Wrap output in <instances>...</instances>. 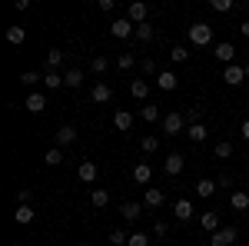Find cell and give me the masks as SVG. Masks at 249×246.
I'll use <instances>...</instances> for the list:
<instances>
[{
	"label": "cell",
	"instance_id": "cell-7",
	"mask_svg": "<svg viewBox=\"0 0 249 246\" xmlns=\"http://www.w3.org/2000/svg\"><path fill=\"white\" fill-rule=\"evenodd\" d=\"M183 167H186V156H183V153H170V156H166V163H163V170L170 173V176H179Z\"/></svg>",
	"mask_w": 249,
	"mask_h": 246
},
{
	"label": "cell",
	"instance_id": "cell-47",
	"mask_svg": "<svg viewBox=\"0 0 249 246\" xmlns=\"http://www.w3.org/2000/svg\"><path fill=\"white\" fill-rule=\"evenodd\" d=\"M239 34H243V37H249V20H243V23H239Z\"/></svg>",
	"mask_w": 249,
	"mask_h": 246
},
{
	"label": "cell",
	"instance_id": "cell-24",
	"mask_svg": "<svg viewBox=\"0 0 249 246\" xmlns=\"http://www.w3.org/2000/svg\"><path fill=\"white\" fill-rule=\"evenodd\" d=\"M173 213H176L179 220H190V216H193V203H190V200H176V207H173Z\"/></svg>",
	"mask_w": 249,
	"mask_h": 246
},
{
	"label": "cell",
	"instance_id": "cell-25",
	"mask_svg": "<svg viewBox=\"0 0 249 246\" xmlns=\"http://www.w3.org/2000/svg\"><path fill=\"white\" fill-rule=\"evenodd\" d=\"M216 183H213V180H199V183H196V196H203V200H206V196H213V193H216Z\"/></svg>",
	"mask_w": 249,
	"mask_h": 246
},
{
	"label": "cell",
	"instance_id": "cell-17",
	"mask_svg": "<svg viewBox=\"0 0 249 246\" xmlns=\"http://www.w3.org/2000/svg\"><path fill=\"white\" fill-rule=\"evenodd\" d=\"M57 143H60V147H70V143H77V130H73L70 123H67V127H60V130H57Z\"/></svg>",
	"mask_w": 249,
	"mask_h": 246
},
{
	"label": "cell",
	"instance_id": "cell-41",
	"mask_svg": "<svg viewBox=\"0 0 249 246\" xmlns=\"http://www.w3.org/2000/svg\"><path fill=\"white\" fill-rule=\"evenodd\" d=\"M37 80H40V74H34V70H27V74L20 76V83H23V87H34Z\"/></svg>",
	"mask_w": 249,
	"mask_h": 246
},
{
	"label": "cell",
	"instance_id": "cell-45",
	"mask_svg": "<svg viewBox=\"0 0 249 246\" xmlns=\"http://www.w3.org/2000/svg\"><path fill=\"white\" fill-rule=\"evenodd\" d=\"M153 233L156 236H166V223H153Z\"/></svg>",
	"mask_w": 249,
	"mask_h": 246
},
{
	"label": "cell",
	"instance_id": "cell-8",
	"mask_svg": "<svg viewBox=\"0 0 249 246\" xmlns=\"http://www.w3.org/2000/svg\"><path fill=\"white\" fill-rule=\"evenodd\" d=\"M230 207L236 209V213H246L249 209V193L246 189H232L230 193Z\"/></svg>",
	"mask_w": 249,
	"mask_h": 246
},
{
	"label": "cell",
	"instance_id": "cell-40",
	"mask_svg": "<svg viewBox=\"0 0 249 246\" xmlns=\"http://www.w3.org/2000/svg\"><path fill=\"white\" fill-rule=\"evenodd\" d=\"M63 163V153L60 150H47V167H60Z\"/></svg>",
	"mask_w": 249,
	"mask_h": 246
},
{
	"label": "cell",
	"instance_id": "cell-10",
	"mask_svg": "<svg viewBox=\"0 0 249 246\" xmlns=\"http://www.w3.org/2000/svg\"><path fill=\"white\" fill-rule=\"evenodd\" d=\"M113 127L120 133H130V127H133V114H130V110H116L113 114Z\"/></svg>",
	"mask_w": 249,
	"mask_h": 246
},
{
	"label": "cell",
	"instance_id": "cell-21",
	"mask_svg": "<svg viewBox=\"0 0 249 246\" xmlns=\"http://www.w3.org/2000/svg\"><path fill=\"white\" fill-rule=\"evenodd\" d=\"M199 227L206 229V233H216V229H219V216H216V213H203V216H199Z\"/></svg>",
	"mask_w": 249,
	"mask_h": 246
},
{
	"label": "cell",
	"instance_id": "cell-29",
	"mask_svg": "<svg viewBox=\"0 0 249 246\" xmlns=\"http://www.w3.org/2000/svg\"><path fill=\"white\" fill-rule=\"evenodd\" d=\"M170 60H173V63H183V60H190V50H186L183 43H176V47L170 50Z\"/></svg>",
	"mask_w": 249,
	"mask_h": 246
},
{
	"label": "cell",
	"instance_id": "cell-22",
	"mask_svg": "<svg viewBox=\"0 0 249 246\" xmlns=\"http://www.w3.org/2000/svg\"><path fill=\"white\" fill-rule=\"evenodd\" d=\"M130 94H133L136 100H146V94H150V83H146V80H133V83H130Z\"/></svg>",
	"mask_w": 249,
	"mask_h": 246
},
{
	"label": "cell",
	"instance_id": "cell-16",
	"mask_svg": "<svg viewBox=\"0 0 249 246\" xmlns=\"http://www.w3.org/2000/svg\"><path fill=\"white\" fill-rule=\"evenodd\" d=\"M186 136H190L193 143H206V123H193V127H186Z\"/></svg>",
	"mask_w": 249,
	"mask_h": 246
},
{
	"label": "cell",
	"instance_id": "cell-2",
	"mask_svg": "<svg viewBox=\"0 0 249 246\" xmlns=\"http://www.w3.org/2000/svg\"><path fill=\"white\" fill-rule=\"evenodd\" d=\"M186 127H190V123H186V116L179 114V110H173V114L163 116V130L170 133V136H179V133L186 130Z\"/></svg>",
	"mask_w": 249,
	"mask_h": 246
},
{
	"label": "cell",
	"instance_id": "cell-5",
	"mask_svg": "<svg viewBox=\"0 0 249 246\" xmlns=\"http://www.w3.org/2000/svg\"><path fill=\"white\" fill-rule=\"evenodd\" d=\"M236 240H239V233H236V229H232V227H219V229H216V233H213L210 246H232V243H236Z\"/></svg>",
	"mask_w": 249,
	"mask_h": 246
},
{
	"label": "cell",
	"instance_id": "cell-12",
	"mask_svg": "<svg viewBox=\"0 0 249 246\" xmlns=\"http://www.w3.org/2000/svg\"><path fill=\"white\" fill-rule=\"evenodd\" d=\"M23 107H27L30 114H43V110H47V96H43V94H30Z\"/></svg>",
	"mask_w": 249,
	"mask_h": 246
},
{
	"label": "cell",
	"instance_id": "cell-32",
	"mask_svg": "<svg viewBox=\"0 0 249 246\" xmlns=\"http://www.w3.org/2000/svg\"><path fill=\"white\" fill-rule=\"evenodd\" d=\"M216 156H219V160H230L232 156V143L230 140H219V143H216Z\"/></svg>",
	"mask_w": 249,
	"mask_h": 246
},
{
	"label": "cell",
	"instance_id": "cell-42",
	"mask_svg": "<svg viewBox=\"0 0 249 246\" xmlns=\"http://www.w3.org/2000/svg\"><path fill=\"white\" fill-rule=\"evenodd\" d=\"M213 10L226 14V10H232V0H213Z\"/></svg>",
	"mask_w": 249,
	"mask_h": 246
},
{
	"label": "cell",
	"instance_id": "cell-1",
	"mask_svg": "<svg viewBox=\"0 0 249 246\" xmlns=\"http://www.w3.org/2000/svg\"><path fill=\"white\" fill-rule=\"evenodd\" d=\"M190 43L193 47H210L213 43V27L210 23H190Z\"/></svg>",
	"mask_w": 249,
	"mask_h": 246
},
{
	"label": "cell",
	"instance_id": "cell-48",
	"mask_svg": "<svg viewBox=\"0 0 249 246\" xmlns=\"http://www.w3.org/2000/svg\"><path fill=\"white\" fill-rule=\"evenodd\" d=\"M243 67H246V80H249V60H246V63H243Z\"/></svg>",
	"mask_w": 249,
	"mask_h": 246
},
{
	"label": "cell",
	"instance_id": "cell-19",
	"mask_svg": "<svg viewBox=\"0 0 249 246\" xmlns=\"http://www.w3.org/2000/svg\"><path fill=\"white\" fill-rule=\"evenodd\" d=\"M96 100V103H110V96H113V90H110V87H107V83H96L93 87V94H90Z\"/></svg>",
	"mask_w": 249,
	"mask_h": 246
},
{
	"label": "cell",
	"instance_id": "cell-33",
	"mask_svg": "<svg viewBox=\"0 0 249 246\" xmlns=\"http://www.w3.org/2000/svg\"><path fill=\"white\" fill-rule=\"evenodd\" d=\"M140 116H143L146 123H156V120H160V107H143V110H140Z\"/></svg>",
	"mask_w": 249,
	"mask_h": 246
},
{
	"label": "cell",
	"instance_id": "cell-23",
	"mask_svg": "<svg viewBox=\"0 0 249 246\" xmlns=\"http://www.w3.org/2000/svg\"><path fill=\"white\" fill-rule=\"evenodd\" d=\"M43 83H47V90H57V87H63V74L47 70V74H43Z\"/></svg>",
	"mask_w": 249,
	"mask_h": 246
},
{
	"label": "cell",
	"instance_id": "cell-3",
	"mask_svg": "<svg viewBox=\"0 0 249 246\" xmlns=\"http://www.w3.org/2000/svg\"><path fill=\"white\" fill-rule=\"evenodd\" d=\"M146 17H150V7H146L143 0H133V3L126 7V20L136 23V27H140V23H146Z\"/></svg>",
	"mask_w": 249,
	"mask_h": 246
},
{
	"label": "cell",
	"instance_id": "cell-9",
	"mask_svg": "<svg viewBox=\"0 0 249 246\" xmlns=\"http://www.w3.org/2000/svg\"><path fill=\"white\" fill-rule=\"evenodd\" d=\"M216 60L226 63V67L236 63V47H232V43H216Z\"/></svg>",
	"mask_w": 249,
	"mask_h": 246
},
{
	"label": "cell",
	"instance_id": "cell-4",
	"mask_svg": "<svg viewBox=\"0 0 249 246\" xmlns=\"http://www.w3.org/2000/svg\"><path fill=\"white\" fill-rule=\"evenodd\" d=\"M223 80H226L230 87H243V83H246V67H243V63H230V67L223 70Z\"/></svg>",
	"mask_w": 249,
	"mask_h": 246
},
{
	"label": "cell",
	"instance_id": "cell-18",
	"mask_svg": "<svg viewBox=\"0 0 249 246\" xmlns=\"http://www.w3.org/2000/svg\"><path fill=\"white\" fill-rule=\"evenodd\" d=\"M77 173H80V180H83V183H93V180H96V163H93V160H83Z\"/></svg>",
	"mask_w": 249,
	"mask_h": 246
},
{
	"label": "cell",
	"instance_id": "cell-37",
	"mask_svg": "<svg viewBox=\"0 0 249 246\" xmlns=\"http://www.w3.org/2000/svg\"><path fill=\"white\" fill-rule=\"evenodd\" d=\"M126 246H150V236L146 233H130V243Z\"/></svg>",
	"mask_w": 249,
	"mask_h": 246
},
{
	"label": "cell",
	"instance_id": "cell-44",
	"mask_svg": "<svg viewBox=\"0 0 249 246\" xmlns=\"http://www.w3.org/2000/svg\"><path fill=\"white\" fill-rule=\"evenodd\" d=\"M113 7H116L113 0H100V10H103V14H110V10H113Z\"/></svg>",
	"mask_w": 249,
	"mask_h": 246
},
{
	"label": "cell",
	"instance_id": "cell-38",
	"mask_svg": "<svg viewBox=\"0 0 249 246\" xmlns=\"http://www.w3.org/2000/svg\"><path fill=\"white\" fill-rule=\"evenodd\" d=\"M133 63H136L133 54H120V57H116V67H120V70H130Z\"/></svg>",
	"mask_w": 249,
	"mask_h": 246
},
{
	"label": "cell",
	"instance_id": "cell-13",
	"mask_svg": "<svg viewBox=\"0 0 249 246\" xmlns=\"http://www.w3.org/2000/svg\"><path fill=\"white\" fill-rule=\"evenodd\" d=\"M133 180L146 187V183L153 180V167H150V163H136V167H133Z\"/></svg>",
	"mask_w": 249,
	"mask_h": 246
},
{
	"label": "cell",
	"instance_id": "cell-52",
	"mask_svg": "<svg viewBox=\"0 0 249 246\" xmlns=\"http://www.w3.org/2000/svg\"><path fill=\"white\" fill-rule=\"evenodd\" d=\"M246 107H249V103H246Z\"/></svg>",
	"mask_w": 249,
	"mask_h": 246
},
{
	"label": "cell",
	"instance_id": "cell-50",
	"mask_svg": "<svg viewBox=\"0 0 249 246\" xmlns=\"http://www.w3.org/2000/svg\"><path fill=\"white\" fill-rule=\"evenodd\" d=\"M14 246H23V243H14Z\"/></svg>",
	"mask_w": 249,
	"mask_h": 246
},
{
	"label": "cell",
	"instance_id": "cell-51",
	"mask_svg": "<svg viewBox=\"0 0 249 246\" xmlns=\"http://www.w3.org/2000/svg\"><path fill=\"white\" fill-rule=\"evenodd\" d=\"M246 170H249V163H246Z\"/></svg>",
	"mask_w": 249,
	"mask_h": 246
},
{
	"label": "cell",
	"instance_id": "cell-15",
	"mask_svg": "<svg viewBox=\"0 0 249 246\" xmlns=\"http://www.w3.org/2000/svg\"><path fill=\"white\" fill-rule=\"evenodd\" d=\"M176 83H179V80H176V74H173V70H163V74L156 76V87H160V90H166V94H170V90H176Z\"/></svg>",
	"mask_w": 249,
	"mask_h": 246
},
{
	"label": "cell",
	"instance_id": "cell-36",
	"mask_svg": "<svg viewBox=\"0 0 249 246\" xmlns=\"http://www.w3.org/2000/svg\"><path fill=\"white\" fill-rule=\"evenodd\" d=\"M110 243H113V246H126V243H130V236H126L123 229H113V233H110Z\"/></svg>",
	"mask_w": 249,
	"mask_h": 246
},
{
	"label": "cell",
	"instance_id": "cell-11",
	"mask_svg": "<svg viewBox=\"0 0 249 246\" xmlns=\"http://www.w3.org/2000/svg\"><path fill=\"white\" fill-rule=\"evenodd\" d=\"M163 200H166V196H163V189H160V187H150V189H146V196H143V203H146L150 209H160V207H163Z\"/></svg>",
	"mask_w": 249,
	"mask_h": 246
},
{
	"label": "cell",
	"instance_id": "cell-34",
	"mask_svg": "<svg viewBox=\"0 0 249 246\" xmlns=\"http://www.w3.org/2000/svg\"><path fill=\"white\" fill-rule=\"evenodd\" d=\"M183 116H186V123H190V127H193V123H203V110H199V107H190Z\"/></svg>",
	"mask_w": 249,
	"mask_h": 246
},
{
	"label": "cell",
	"instance_id": "cell-14",
	"mask_svg": "<svg viewBox=\"0 0 249 246\" xmlns=\"http://www.w3.org/2000/svg\"><path fill=\"white\" fill-rule=\"evenodd\" d=\"M63 87H70V90H77V87H83V70H77V67H70V70L63 74Z\"/></svg>",
	"mask_w": 249,
	"mask_h": 246
},
{
	"label": "cell",
	"instance_id": "cell-39",
	"mask_svg": "<svg viewBox=\"0 0 249 246\" xmlns=\"http://www.w3.org/2000/svg\"><path fill=\"white\" fill-rule=\"evenodd\" d=\"M93 70H96V74H107V70H110V60L103 57V54H100V57H93Z\"/></svg>",
	"mask_w": 249,
	"mask_h": 246
},
{
	"label": "cell",
	"instance_id": "cell-46",
	"mask_svg": "<svg viewBox=\"0 0 249 246\" xmlns=\"http://www.w3.org/2000/svg\"><path fill=\"white\" fill-rule=\"evenodd\" d=\"M239 133H243V140H249V120H243V127H239Z\"/></svg>",
	"mask_w": 249,
	"mask_h": 246
},
{
	"label": "cell",
	"instance_id": "cell-28",
	"mask_svg": "<svg viewBox=\"0 0 249 246\" xmlns=\"http://www.w3.org/2000/svg\"><path fill=\"white\" fill-rule=\"evenodd\" d=\"M90 200H93L96 209H103L107 203H110V193H107V189H93V193H90Z\"/></svg>",
	"mask_w": 249,
	"mask_h": 246
},
{
	"label": "cell",
	"instance_id": "cell-35",
	"mask_svg": "<svg viewBox=\"0 0 249 246\" xmlns=\"http://www.w3.org/2000/svg\"><path fill=\"white\" fill-rule=\"evenodd\" d=\"M140 147H143V153H156V150H160V140H156V136H143Z\"/></svg>",
	"mask_w": 249,
	"mask_h": 246
},
{
	"label": "cell",
	"instance_id": "cell-43",
	"mask_svg": "<svg viewBox=\"0 0 249 246\" xmlns=\"http://www.w3.org/2000/svg\"><path fill=\"white\" fill-rule=\"evenodd\" d=\"M143 70H146V74H156V76L163 74V70L156 67V60H153V57H150V60H143Z\"/></svg>",
	"mask_w": 249,
	"mask_h": 246
},
{
	"label": "cell",
	"instance_id": "cell-31",
	"mask_svg": "<svg viewBox=\"0 0 249 246\" xmlns=\"http://www.w3.org/2000/svg\"><path fill=\"white\" fill-rule=\"evenodd\" d=\"M7 40H10V43H23V40H27V30H23V27H7Z\"/></svg>",
	"mask_w": 249,
	"mask_h": 246
},
{
	"label": "cell",
	"instance_id": "cell-30",
	"mask_svg": "<svg viewBox=\"0 0 249 246\" xmlns=\"http://www.w3.org/2000/svg\"><path fill=\"white\" fill-rule=\"evenodd\" d=\"M60 63H63V50H57V47H53V50H47V67H50V70H57Z\"/></svg>",
	"mask_w": 249,
	"mask_h": 246
},
{
	"label": "cell",
	"instance_id": "cell-6",
	"mask_svg": "<svg viewBox=\"0 0 249 246\" xmlns=\"http://www.w3.org/2000/svg\"><path fill=\"white\" fill-rule=\"evenodd\" d=\"M110 34H113L116 40H126V37H133V34H136V23H130L126 17H120V20L110 23Z\"/></svg>",
	"mask_w": 249,
	"mask_h": 246
},
{
	"label": "cell",
	"instance_id": "cell-49",
	"mask_svg": "<svg viewBox=\"0 0 249 246\" xmlns=\"http://www.w3.org/2000/svg\"><path fill=\"white\" fill-rule=\"evenodd\" d=\"M77 246H90V243H77Z\"/></svg>",
	"mask_w": 249,
	"mask_h": 246
},
{
	"label": "cell",
	"instance_id": "cell-20",
	"mask_svg": "<svg viewBox=\"0 0 249 246\" xmlns=\"http://www.w3.org/2000/svg\"><path fill=\"white\" fill-rule=\"evenodd\" d=\"M120 216H123L126 223L140 220V203H123V207H120Z\"/></svg>",
	"mask_w": 249,
	"mask_h": 246
},
{
	"label": "cell",
	"instance_id": "cell-27",
	"mask_svg": "<svg viewBox=\"0 0 249 246\" xmlns=\"http://www.w3.org/2000/svg\"><path fill=\"white\" fill-rule=\"evenodd\" d=\"M14 220H17L20 227H27V223H34V209H30V207H17V213H14Z\"/></svg>",
	"mask_w": 249,
	"mask_h": 246
},
{
	"label": "cell",
	"instance_id": "cell-26",
	"mask_svg": "<svg viewBox=\"0 0 249 246\" xmlns=\"http://www.w3.org/2000/svg\"><path fill=\"white\" fill-rule=\"evenodd\" d=\"M133 37H136V40H143V43H150V40H153V23H150V20H146V23H140Z\"/></svg>",
	"mask_w": 249,
	"mask_h": 246
}]
</instances>
